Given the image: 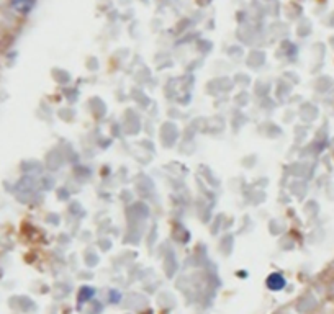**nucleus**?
<instances>
[{
    "label": "nucleus",
    "mask_w": 334,
    "mask_h": 314,
    "mask_svg": "<svg viewBox=\"0 0 334 314\" xmlns=\"http://www.w3.org/2000/svg\"><path fill=\"white\" fill-rule=\"evenodd\" d=\"M285 283H287L285 278L280 273H270L266 280L267 288L272 290V291H280L282 288H285Z\"/></svg>",
    "instance_id": "f257e3e1"
},
{
    "label": "nucleus",
    "mask_w": 334,
    "mask_h": 314,
    "mask_svg": "<svg viewBox=\"0 0 334 314\" xmlns=\"http://www.w3.org/2000/svg\"><path fill=\"white\" fill-rule=\"evenodd\" d=\"M94 293H95V291H94L92 288H87V286H84V288L80 290V293H79V301L82 303L84 298H89V300H90V298L94 296Z\"/></svg>",
    "instance_id": "7ed1b4c3"
},
{
    "label": "nucleus",
    "mask_w": 334,
    "mask_h": 314,
    "mask_svg": "<svg viewBox=\"0 0 334 314\" xmlns=\"http://www.w3.org/2000/svg\"><path fill=\"white\" fill-rule=\"evenodd\" d=\"M34 0H12V8L20 15H26L33 10Z\"/></svg>",
    "instance_id": "f03ea898"
}]
</instances>
